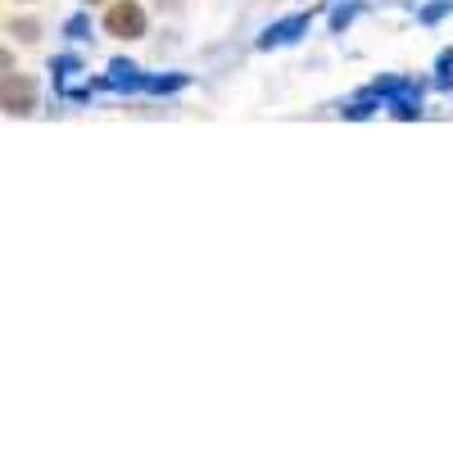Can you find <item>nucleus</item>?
Masks as SVG:
<instances>
[{"label": "nucleus", "mask_w": 453, "mask_h": 453, "mask_svg": "<svg viewBox=\"0 0 453 453\" xmlns=\"http://www.w3.org/2000/svg\"><path fill=\"white\" fill-rule=\"evenodd\" d=\"M104 32L119 36V42H141L145 36V10L136 5V0H113V5L104 10Z\"/></svg>", "instance_id": "f257e3e1"}, {"label": "nucleus", "mask_w": 453, "mask_h": 453, "mask_svg": "<svg viewBox=\"0 0 453 453\" xmlns=\"http://www.w3.org/2000/svg\"><path fill=\"white\" fill-rule=\"evenodd\" d=\"M0 96H5V113H32V82L19 78V73H5Z\"/></svg>", "instance_id": "f03ea898"}, {"label": "nucleus", "mask_w": 453, "mask_h": 453, "mask_svg": "<svg viewBox=\"0 0 453 453\" xmlns=\"http://www.w3.org/2000/svg\"><path fill=\"white\" fill-rule=\"evenodd\" d=\"M309 27V19H295V23H281V27H273L268 36H263V46H277V42H290V32H304Z\"/></svg>", "instance_id": "7ed1b4c3"}, {"label": "nucleus", "mask_w": 453, "mask_h": 453, "mask_svg": "<svg viewBox=\"0 0 453 453\" xmlns=\"http://www.w3.org/2000/svg\"><path fill=\"white\" fill-rule=\"evenodd\" d=\"M10 36H19V42H36V36H42V23H36V19H14Z\"/></svg>", "instance_id": "20e7f679"}, {"label": "nucleus", "mask_w": 453, "mask_h": 453, "mask_svg": "<svg viewBox=\"0 0 453 453\" xmlns=\"http://www.w3.org/2000/svg\"><path fill=\"white\" fill-rule=\"evenodd\" d=\"M82 5H100V0H82Z\"/></svg>", "instance_id": "39448f33"}]
</instances>
